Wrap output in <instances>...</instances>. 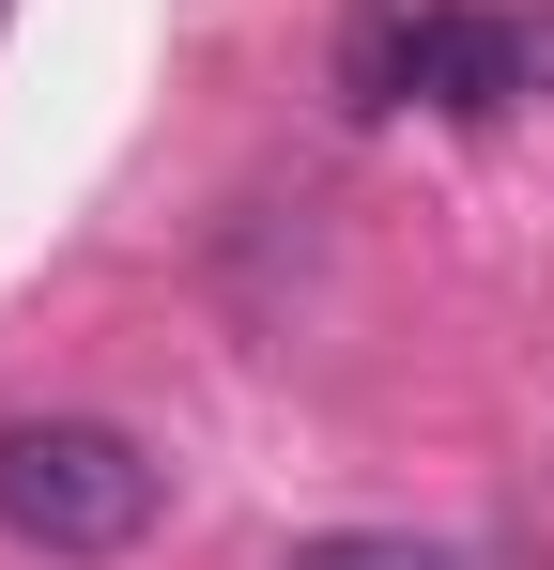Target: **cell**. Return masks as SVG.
<instances>
[{"label":"cell","instance_id":"cell-2","mask_svg":"<svg viewBox=\"0 0 554 570\" xmlns=\"http://www.w3.org/2000/svg\"><path fill=\"white\" fill-rule=\"evenodd\" d=\"M540 78H554V31H524V16H477V0H432L416 108H447V124H508Z\"/></svg>","mask_w":554,"mask_h":570},{"label":"cell","instance_id":"cell-1","mask_svg":"<svg viewBox=\"0 0 554 570\" xmlns=\"http://www.w3.org/2000/svg\"><path fill=\"white\" fill-rule=\"evenodd\" d=\"M155 509H170V463L139 432H108V416H0V540L16 556H62V570L139 556Z\"/></svg>","mask_w":554,"mask_h":570},{"label":"cell","instance_id":"cell-3","mask_svg":"<svg viewBox=\"0 0 554 570\" xmlns=\"http://www.w3.org/2000/svg\"><path fill=\"white\" fill-rule=\"evenodd\" d=\"M416 62H432V0H355V16H339V108H355V124L416 108Z\"/></svg>","mask_w":554,"mask_h":570},{"label":"cell","instance_id":"cell-4","mask_svg":"<svg viewBox=\"0 0 554 570\" xmlns=\"http://www.w3.org/2000/svg\"><path fill=\"white\" fill-rule=\"evenodd\" d=\"M277 570H462L447 540H385V524H339V540H293Z\"/></svg>","mask_w":554,"mask_h":570}]
</instances>
